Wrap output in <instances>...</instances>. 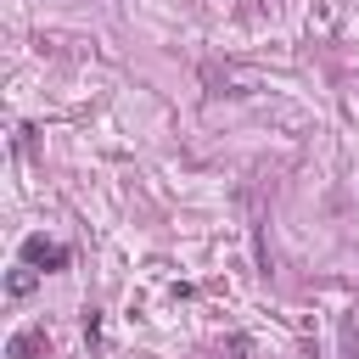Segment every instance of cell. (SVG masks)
Listing matches in <instances>:
<instances>
[{"mask_svg":"<svg viewBox=\"0 0 359 359\" xmlns=\"http://www.w3.org/2000/svg\"><path fill=\"white\" fill-rule=\"evenodd\" d=\"M67 258H73V252H67L62 241H45V236H28V241H22V264H34V269H45V275H50V269H67Z\"/></svg>","mask_w":359,"mask_h":359,"instance_id":"obj_1","label":"cell"},{"mask_svg":"<svg viewBox=\"0 0 359 359\" xmlns=\"http://www.w3.org/2000/svg\"><path fill=\"white\" fill-rule=\"evenodd\" d=\"M6 359H50V337L39 325H28V331H17L6 342Z\"/></svg>","mask_w":359,"mask_h":359,"instance_id":"obj_2","label":"cell"},{"mask_svg":"<svg viewBox=\"0 0 359 359\" xmlns=\"http://www.w3.org/2000/svg\"><path fill=\"white\" fill-rule=\"evenodd\" d=\"M6 292H11V297H28V292H34V264H22V269H11V280H6Z\"/></svg>","mask_w":359,"mask_h":359,"instance_id":"obj_3","label":"cell"}]
</instances>
